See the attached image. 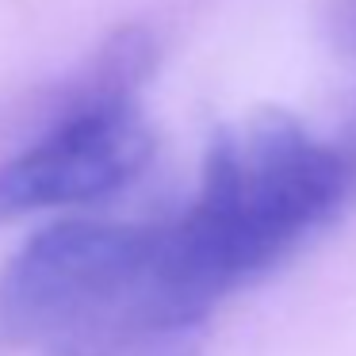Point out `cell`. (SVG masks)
<instances>
[{
  "mask_svg": "<svg viewBox=\"0 0 356 356\" xmlns=\"http://www.w3.org/2000/svg\"><path fill=\"white\" fill-rule=\"evenodd\" d=\"M356 200V169L295 115L264 108L211 138L192 211L157 226L154 272L215 314Z\"/></svg>",
  "mask_w": 356,
  "mask_h": 356,
  "instance_id": "1",
  "label": "cell"
},
{
  "mask_svg": "<svg viewBox=\"0 0 356 356\" xmlns=\"http://www.w3.org/2000/svg\"><path fill=\"white\" fill-rule=\"evenodd\" d=\"M157 226L70 222L27 238L0 268V353L47 348L138 280Z\"/></svg>",
  "mask_w": 356,
  "mask_h": 356,
  "instance_id": "2",
  "label": "cell"
},
{
  "mask_svg": "<svg viewBox=\"0 0 356 356\" xmlns=\"http://www.w3.org/2000/svg\"><path fill=\"white\" fill-rule=\"evenodd\" d=\"M154 154V131L134 104L47 108L42 134L0 161V226L35 211L115 195Z\"/></svg>",
  "mask_w": 356,
  "mask_h": 356,
  "instance_id": "3",
  "label": "cell"
},
{
  "mask_svg": "<svg viewBox=\"0 0 356 356\" xmlns=\"http://www.w3.org/2000/svg\"><path fill=\"white\" fill-rule=\"evenodd\" d=\"M207 322L211 314L169 291L146 261V268L123 295H115L85 325L47 345L42 356H200Z\"/></svg>",
  "mask_w": 356,
  "mask_h": 356,
  "instance_id": "4",
  "label": "cell"
},
{
  "mask_svg": "<svg viewBox=\"0 0 356 356\" xmlns=\"http://www.w3.org/2000/svg\"><path fill=\"white\" fill-rule=\"evenodd\" d=\"M322 27L337 54L356 58V0H325Z\"/></svg>",
  "mask_w": 356,
  "mask_h": 356,
  "instance_id": "5",
  "label": "cell"
},
{
  "mask_svg": "<svg viewBox=\"0 0 356 356\" xmlns=\"http://www.w3.org/2000/svg\"><path fill=\"white\" fill-rule=\"evenodd\" d=\"M333 146H337V149H341V157H345V161L356 169V115L345 123V131H341V138L333 142Z\"/></svg>",
  "mask_w": 356,
  "mask_h": 356,
  "instance_id": "6",
  "label": "cell"
}]
</instances>
